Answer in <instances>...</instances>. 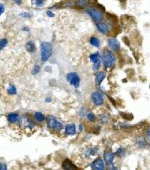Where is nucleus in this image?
Masks as SVG:
<instances>
[{"instance_id":"1","label":"nucleus","mask_w":150,"mask_h":170,"mask_svg":"<svg viewBox=\"0 0 150 170\" xmlns=\"http://www.w3.org/2000/svg\"><path fill=\"white\" fill-rule=\"evenodd\" d=\"M101 61L105 68H111L115 65L116 57L110 51L104 50L103 51L102 55H101Z\"/></svg>"},{"instance_id":"2","label":"nucleus","mask_w":150,"mask_h":170,"mask_svg":"<svg viewBox=\"0 0 150 170\" xmlns=\"http://www.w3.org/2000/svg\"><path fill=\"white\" fill-rule=\"evenodd\" d=\"M53 46L50 42H42L41 44V54L43 62L47 61L52 55Z\"/></svg>"},{"instance_id":"3","label":"nucleus","mask_w":150,"mask_h":170,"mask_svg":"<svg viewBox=\"0 0 150 170\" xmlns=\"http://www.w3.org/2000/svg\"><path fill=\"white\" fill-rule=\"evenodd\" d=\"M115 157V154L111 151H106L104 154V158L106 163L108 170H116V167L114 166L113 160Z\"/></svg>"},{"instance_id":"4","label":"nucleus","mask_w":150,"mask_h":170,"mask_svg":"<svg viewBox=\"0 0 150 170\" xmlns=\"http://www.w3.org/2000/svg\"><path fill=\"white\" fill-rule=\"evenodd\" d=\"M67 81L70 83L71 86H73L75 88H78L80 86V79L78 74L75 72H71L67 74L66 77Z\"/></svg>"},{"instance_id":"5","label":"nucleus","mask_w":150,"mask_h":170,"mask_svg":"<svg viewBox=\"0 0 150 170\" xmlns=\"http://www.w3.org/2000/svg\"><path fill=\"white\" fill-rule=\"evenodd\" d=\"M86 13L89 15L93 20L97 21V22H98V23H99V21H101V20L103 19V17H104L103 13L101 11L100 9H98V8H88V9L86 10Z\"/></svg>"},{"instance_id":"6","label":"nucleus","mask_w":150,"mask_h":170,"mask_svg":"<svg viewBox=\"0 0 150 170\" xmlns=\"http://www.w3.org/2000/svg\"><path fill=\"white\" fill-rule=\"evenodd\" d=\"M47 126L50 129L56 130H60L63 128L62 124L53 116H49L47 119Z\"/></svg>"},{"instance_id":"7","label":"nucleus","mask_w":150,"mask_h":170,"mask_svg":"<svg viewBox=\"0 0 150 170\" xmlns=\"http://www.w3.org/2000/svg\"><path fill=\"white\" fill-rule=\"evenodd\" d=\"M92 100L93 103L96 106H101L104 103V98L101 94V93L99 91H95L92 94Z\"/></svg>"},{"instance_id":"8","label":"nucleus","mask_w":150,"mask_h":170,"mask_svg":"<svg viewBox=\"0 0 150 170\" xmlns=\"http://www.w3.org/2000/svg\"><path fill=\"white\" fill-rule=\"evenodd\" d=\"M92 170H105L104 161L101 158H97L92 163Z\"/></svg>"},{"instance_id":"9","label":"nucleus","mask_w":150,"mask_h":170,"mask_svg":"<svg viewBox=\"0 0 150 170\" xmlns=\"http://www.w3.org/2000/svg\"><path fill=\"white\" fill-rule=\"evenodd\" d=\"M108 46L110 49L113 51H119L120 49V43L119 40L116 38H110L108 39Z\"/></svg>"},{"instance_id":"10","label":"nucleus","mask_w":150,"mask_h":170,"mask_svg":"<svg viewBox=\"0 0 150 170\" xmlns=\"http://www.w3.org/2000/svg\"><path fill=\"white\" fill-rule=\"evenodd\" d=\"M96 27L98 29V30L103 34H107L109 33L110 30V26L105 23H96Z\"/></svg>"},{"instance_id":"11","label":"nucleus","mask_w":150,"mask_h":170,"mask_svg":"<svg viewBox=\"0 0 150 170\" xmlns=\"http://www.w3.org/2000/svg\"><path fill=\"white\" fill-rule=\"evenodd\" d=\"M62 167L65 170H79V169L68 159H66L63 162Z\"/></svg>"},{"instance_id":"12","label":"nucleus","mask_w":150,"mask_h":170,"mask_svg":"<svg viewBox=\"0 0 150 170\" xmlns=\"http://www.w3.org/2000/svg\"><path fill=\"white\" fill-rule=\"evenodd\" d=\"M76 133V127L74 124H68L65 127V134L74 135Z\"/></svg>"},{"instance_id":"13","label":"nucleus","mask_w":150,"mask_h":170,"mask_svg":"<svg viewBox=\"0 0 150 170\" xmlns=\"http://www.w3.org/2000/svg\"><path fill=\"white\" fill-rule=\"evenodd\" d=\"M106 77V73L103 71L98 72L95 74V82L98 86H101L102 81L104 80V78Z\"/></svg>"},{"instance_id":"14","label":"nucleus","mask_w":150,"mask_h":170,"mask_svg":"<svg viewBox=\"0 0 150 170\" xmlns=\"http://www.w3.org/2000/svg\"><path fill=\"white\" fill-rule=\"evenodd\" d=\"M26 50L29 52H35L36 51V46L35 44L32 41L29 40L26 44Z\"/></svg>"},{"instance_id":"15","label":"nucleus","mask_w":150,"mask_h":170,"mask_svg":"<svg viewBox=\"0 0 150 170\" xmlns=\"http://www.w3.org/2000/svg\"><path fill=\"white\" fill-rule=\"evenodd\" d=\"M8 119L11 123H15L19 119V114L18 113H11L8 116Z\"/></svg>"},{"instance_id":"16","label":"nucleus","mask_w":150,"mask_h":170,"mask_svg":"<svg viewBox=\"0 0 150 170\" xmlns=\"http://www.w3.org/2000/svg\"><path fill=\"white\" fill-rule=\"evenodd\" d=\"M21 121H22L23 124H25V126H26L28 128H32L33 126H34V123L30 119H29L28 118H26V117H23Z\"/></svg>"},{"instance_id":"17","label":"nucleus","mask_w":150,"mask_h":170,"mask_svg":"<svg viewBox=\"0 0 150 170\" xmlns=\"http://www.w3.org/2000/svg\"><path fill=\"white\" fill-rule=\"evenodd\" d=\"M89 42L91 45H92V46H94V47H100V40H99L98 38H96V37H92V38H90Z\"/></svg>"},{"instance_id":"18","label":"nucleus","mask_w":150,"mask_h":170,"mask_svg":"<svg viewBox=\"0 0 150 170\" xmlns=\"http://www.w3.org/2000/svg\"><path fill=\"white\" fill-rule=\"evenodd\" d=\"M35 119L38 122H42L45 120V116L40 112H36L35 113Z\"/></svg>"},{"instance_id":"19","label":"nucleus","mask_w":150,"mask_h":170,"mask_svg":"<svg viewBox=\"0 0 150 170\" xmlns=\"http://www.w3.org/2000/svg\"><path fill=\"white\" fill-rule=\"evenodd\" d=\"M7 91H8V93L9 94H17V89H16V87L10 84L8 86V88Z\"/></svg>"},{"instance_id":"20","label":"nucleus","mask_w":150,"mask_h":170,"mask_svg":"<svg viewBox=\"0 0 150 170\" xmlns=\"http://www.w3.org/2000/svg\"><path fill=\"white\" fill-rule=\"evenodd\" d=\"M116 154L119 157H122L125 156V148H122V147H120L116 151Z\"/></svg>"},{"instance_id":"21","label":"nucleus","mask_w":150,"mask_h":170,"mask_svg":"<svg viewBox=\"0 0 150 170\" xmlns=\"http://www.w3.org/2000/svg\"><path fill=\"white\" fill-rule=\"evenodd\" d=\"M89 2V1H86V0H81V1H77V5L80 8H84L86 6H87L88 3Z\"/></svg>"},{"instance_id":"22","label":"nucleus","mask_w":150,"mask_h":170,"mask_svg":"<svg viewBox=\"0 0 150 170\" xmlns=\"http://www.w3.org/2000/svg\"><path fill=\"white\" fill-rule=\"evenodd\" d=\"M99 59V52H96L93 54H91L89 56V59L91 61L94 62L95 60L98 59Z\"/></svg>"},{"instance_id":"23","label":"nucleus","mask_w":150,"mask_h":170,"mask_svg":"<svg viewBox=\"0 0 150 170\" xmlns=\"http://www.w3.org/2000/svg\"><path fill=\"white\" fill-rule=\"evenodd\" d=\"M8 44V40L6 38H2L0 40V51L3 50Z\"/></svg>"},{"instance_id":"24","label":"nucleus","mask_w":150,"mask_h":170,"mask_svg":"<svg viewBox=\"0 0 150 170\" xmlns=\"http://www.w3.org/2000/svg\"><path fill=\"white\" fill-rule=\"evenodd\" d=\"M101 67V61L100 59H97L93 62V68L95 70H98Z\"/></svg>"},{"instance_id":"25","label":"nucleus","mask_w":150,"mask_h":170,"mask_svg":"<svg viewBox=\"0 0 150 170\" xmlns=\"http://www.w3.org/2000/svg\"><path fill=\"white\" fill-rule=\"evenodd\" d=\"M40 70H41L40 65H35L34 66V68H33L32 70V73L33 75H36L37 73H39Z\"/></svg>"},{"instance_id":"26","label":"nucleus","mask_w":150,"mask_h":170,"mask_svg":"<svg viewBox=\"0 0 150 170\" xmlns=\"http://www.w3.org/2000/svg\"><path fill=\"white\" fill-rule=\"evenodd\" d=\"M137 144H138V145L141 147V148H143V147H144L145 145H146V142H145V140L143 138H142V137H140L138 140H137Z\"/></svg>"},{"instance_id":"27","label":"nucleus","mask_w":150,"mask_h":170,"mask_svg":"<svg viewBox=\"0 0 150 170\" xmlns=\"http://www.w3.org/2000/svg\"><path fill=\"white\" fill-rule=\"evenodd\" d=\"M34 3L38 7H43L44 5V2L41 1V0H36V1L34 2Z\"/></svg>"},{"instance_id":"28","label":"nucleus","mask_w":150,"mask_h":170,"mask_svg":"<svg viewBox=\"0 0 150 170\" xmlns=\"http://www.w3.org/2000/svg\"><path fill=\"white\" fill-rule=\"evenodd\" d=\"M87 119H88V120L90 121H94L95 120V115L93 113L90 112V113H89V114L87 115Z\"/></svg>"},{"instance_id":"29","label":"nucleus","mask_w":150,"mask_h":170,"mask_svg":"<svg viewBox=\"0 0 150 170\" xmlns=\"http://www.w3.org/2000/svg\"><path fill=\"white\" fill-rule=\"evenodd\" d=\"M20 17H28V18H29L32 17V14H29V13H27V12H23V13H20Z\"/></svg>"},{"instance_id":"30","label":"nucleus","mask_w":150,"mask_h":170,"mask_svg":"<svg viewBox=\"0 0 150 170\" xmlns=\"http://www.w3.org/2000/svg\"><path fill=\"white\" fill-rule=\"evenodd\" d=\"M0 170H8L7 165L5 163L0 162Z\"/></svg>"},{"instance_id":"31","label":"nucleus","mask_w":150,"mask_h":170,"mask_svg":"<svg viewBox=\"0 0 150 170\" xmlns=\"http://www.w3.org/2000/svg\"><path fill=\"white\" fill-rule=\"evenodd\" d=\"M121 115H122V116L124 118V119H128V120H129L130 119H129V116H131L132 115H129V114H125V113H121ZM131 120V119H130Z\"/></svg>"},{"instance_id":"32","label":"nucleus","mask_w":150,"mask_h":170,"mask_svg":"<svg viewBox=\"0 0 150 170\" xmlns=\"http://www.w3.org/2000/svg\"><path fill=\"white\" fill-rule=\"evenodd\" d=\"M4 11H5V7L2 4L0 3V15L4 13Z\"/></svg>"},{"instance_id":"33","label":"nucleus","mask_w":150,"mask_h":170,"mask_svg":"<svg viewBox=\"0 0 150 170\" xmlns=\"http://www.w3.org/2000/svg\"><path fill=\"white\" fill-rule=\"evenodd\" d=\"M47 14L50 17H55V14H54L51 10H47Z\"/></svg>"},{"instance_id":"34","label":"nucleus","mask_w":150,"mask_h":170,"mask_svg":"<svg viewBox=\"0 0 150 170\" xmlns=\"http://www.w3.org/2000/svg\"><path fill=\"white\" fill-rule=\"evenodd\" d=\"M146 139H147V142H149V144L150 145V129L147 131V133H146Z\"/></svg>"},{"instance_id":"35","label":"nucleus","mask_w":150,"mask_h":170,"mask_svg":"<svg viewBox=\"0 0 150 170\" xmlns=\"http://www.w3.org/2000/svg\"><path fill=\"white\" fill-rule=\"evenodd\" d=\"M51 101H52V98H47L45 99V102H47V103H50Z\"/></svg>"},{"instance_id":"36","label":"nucleus","mask_w":150,"mask_h":170,"mask_svg":"<svg viewBox=\"0 0 150 170\" xmlns=\"http://www.w3.org/2000/svg\"><path fill=\"white\" fill-rule=\"evenodd\" d=\"M123 39H124V41L126 43V44H128V45H129V42H128V38H126V37H124L123 38Z\"/></svg>"},{"instance_id":"37","label":"nucleus","mask_w":150,"mask_h":170,"mask_svg":"<svg viewBox=\"0 0 150 170\" xmlns=\"http://www.w3.org/2000/svg\"><path fill=\"white\" fill-rule=\"evenodd\" d=\"M23 30L26 31H29L30 29L29 28H27V27H23Z\"/></svg>"},{"instance_id":"38","label":"nucleus","mask_w":150,"mask_h":170,"mask_svg":"<svg viewBox=\"0 0 150 170\" xmlns=\"http://www.w3.org/2000/svg\"><path fill=\"white\" fill-rule=\"evenodd\" d=\"M14 2H15V3H17V5H20V4L22 3V1H19V0H16V1H14Z\"/></svg>"},{"instance_id":"39","label":"nucleus","mask_w":150,"mask_h":170,"mask_svg":"<svg viewBox=\"0 0 150 170\" xmlns=\"http://www.w3.org/2000/svg\"><path fill=\"white\" fill-rule=\"evenodd\" d=\"M79 129H80V131L83 130V124H80V125H79Z\"/></svg>"}]
</instances>
